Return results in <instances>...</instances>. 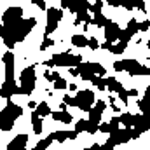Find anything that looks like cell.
<instances>
[{"label": "cell", "instance_id": "45", "mask_svg": "<svg viewBox=\"0 0 150 150\" xmlns=\"http://www.w3.org/2000/svg\"><path fill=\"white\" fill-rule=\"evenodd\" d=\"M44 65H45V67H47V68H52V67H54V63H52V61H51V59H49V61H45V63H44Z\"/></svg>", "mask_w": 150, "mask_h": 150}, {"label": "cell", "instance_id": "42", "mask_svg": "<svg viewBox=\"0 0 150 150\" xmlns=\"http://www.w3.org/2000/svg\"><path fill=\"white\" fill-rule=\"evenodd\" d=\"M77 138V133L75 131H68V140H75Z\"/></svg>", "mask_w": 150, "mask_h": 150}, {"label": "cell", "instance_id": "23", "mask_svg": "<svg viewBox=\"0 0 150 150\" xmlns=\"http://www.w3.org/2000/svg\"><path fill=\"white\" fill-rule=\"evenodd\" d=\"M126 45H127V44H124V42L110 44V45H108V51H110L112 54H122V52L126 51Z\"/></svg>", "mask_w": 150, "mask_h": 150}, {"label": "cell", "instance_id": "30", "mask_svg": "<svg viewBox=\"0 0 150 150\" xmlns=\"http://www.w3.org/2000/svg\"><path fill=\"white\" fill-rule=\"evenodd\" d=\"M59 77H61V75L58 74V72H49V70H45V74H44V79L49 80V82H56Z\"/></svg>", "mask_w": 150, "mask_h": 150}, {"label": "cell", "instance_id": "25", "mask_svg": "<svg viewBox=\"0 0 150 150\" xmlns=\"http://www.w3.org/2000/svg\"><path fill=\"white\" fill-rule=\"evenodd\" d=\"M72 45L74 47H87V38L84 35H74L72 37Z\"/></svg>", "mask_w": 150, "mask_h": 150}, {"label": "cell", "instance_id": "46", "mask_svg": "<svg viewBox=\"0 0 150 150\" xmlns=\"http://www.w3.org/2000/svg\"><path fill=\"white\" fill-rule=\"evenodd\" d=\"M28 107H30L32 110H35V107H37V103H35V101H28Z\"/></svg>", "mask_w": 150, "mask_h": 150}, {"label": "cell", "instance_id": "40", "mask_svg": "<svg viewBox=\"0 0 150 150\" xmlns=\"http://www.w3.org/2000/svg\"><path fill=\"white\" fill-rule=\"evenodd\" d=\"M113 70H115V72H122V70H124L122 61H115V63H113Z\"/></svg>", "mask_w": 150, "mask_h": 150}, {"label": "cell", "instance_id": "1", "mask_svg": "<svg viewBox=\"0 0 150 150\" xmlns=\"http://www.w3.org/2000/svg\"><path fill=\"white\" fill-rule=\"evenodd\" d=\"M2 26L7 30V33L14 40V44L23 42L26 35L37 26V19L35 18H23V7L12 5L9 7L4 16H2Z\"/></svg>", "mask_w": 150, "mask_h": 150}, {"label": "cell", "instance_id": "14", "mask_svg": "<svg viewBox=\"0 0 150 150\" xmlns=\"http://www.w3.org/2000/svg\"><path fill=\"white\" fill-rule=\"evenodd\" d=\"M133 129H134L138 134H142V133H145V131L149 129V126H147V119H145V115H143V113L134 115V120H133Z\"/></svg>", "mask_w": 150, "mask_h": 150}, {"label": "cell", "instance_id": "44", "mask_svg": "<svg viewBox=\"0 0 150 150\" xmlns=\"http://www.w3.org/2000/svg\"><path fill=\"white\" fill-rule=\"evenodd\" d=\"M68 89H70V91H79L77 84H68Z\"/></svg>", "mask_w": 150, "mask_h": 150}, {"label": "cell", "instance_id": "38", "mask_svg": "<svg viewBox=\"0 0 150 150\" xmlns=\"http://www.w3.org/2000/svg\"><path fill=\"white\" fill-rule=\"evenodd\" d=\"M117 94H119V98H120V101H122L124 105H127V103H129V101H127V94H126V89H122V91H119Z\"/></svg>", "mask_w": 150, "mask_h": 150}, {"label": "cell", "instance_id": "47", "mask_svg": "<svg viewBox=\"0 0 150 150\" xmlns=\"http://www.w3.org/2000/svg\"><path fill=\"white\" fill-rule=\"evenodd\" d=\"M113 101H115V98H113V96H110V98H108V103H110V105H113Z\"/></svg>", "mask_w": 150, "mask_h": 150}, {"label": "cell", "instance_id": "13", "mask_svg": "<svg viewBox=\"0 0 150 150\" xmlns=\"http://www.w3.org/2000/svg\"><path fill=\"white\" fill-rule=\"evenodd\" d=\"M26 143H28V134H18L9 145H7V150H25L26 149Z\"/></svg>", "mask_w": 150, "mask_h": 150}, {"label": "cell", "instance_id": "26", "mask_svg": "<svg viewBox=\"0 0 150 150\" xmlns=\"http://www.w3.org/2000/svg\"><path fill=\"white\" fill-rule=\"evenodd\" d=\"M107 77H93L91 79V82H93V86H96L100 91H105L107 89V80H105Z\"/></svg>", "mask_w": 150, "mask_h": 150}, {"label": "cell", "instance_id": "2", "mask_svg": "<svg viewBox=\"0 0 150 150\" xmlns=\"http://www.w3.org/2000/svg\"><path fill=\"white\" fill-rule=\"evenodd\" d=\"M23 115V107H19V105H16L14 101H7V105H5V108L0 112V131H11L12 129V126H14V122L19 119Z\"/></svg>", "mask_w": 150, "mask_h": 150}, {"label": "cell", "instance_id": "24", "mask_svg": "<svg viewBox=\"0 0 150 150\" xmlns=\"http://www.w3.org/2000/svg\"><path fill=\"white\" fill-rule=\"evenodd\" d=\"M32 126H33V133L35 134H40L42 133V119L35 115V113L32 112Z\"/></svg>", "mask_w": 150, "mask_h": 150}, {"label": "cell", "instance_id": "10", "mask_svg": "<svg viewBox=\"0 0 150 150\" xmlns=\"http://www.w3.org/2000/svg\"><path fill=\"white\" fill-rule=\"evenodd\" d=\"M4 65H5V80L7 82H12L14 80V54L12 51H7L2 58Z\"/></svg>", "mask_w": 150, "mask_h": 150}, {"label": "cell", "instance_id": "34", "mask_svg": "<svg viewBox=\"0 0 150 150\" xmlns=\"http://www.w3.org/2000/svg\"><path fill=\"white\" fill-rule=\"evenodd\" d=\"M98 131H101V133H112V127H110V124L108 122H103V124H98Z\"/></svg>", "mask_w": 150, "mask_h": 150}, {"label": "cell", "instance_id": "15", "mask_svg": "<svg viewBox=\"0 0 150 150\" xmlns=\"http://www.w3.org/2000/svg\"><path fill=\"white\" fill-rule=\"evenodd\" d=\"M51 117H52L54 120H58V122H65V124H70V122L74 120L72 113L61 112V110H58V112H51Z\"/></svg>", "mask_w": 150, "mask_h": 150}, {"label": "cell", "instance_id": "37", "mask_svg": "<svg viewBox=\"0 0 150 150\" xmlns=\"http://www.w3.org/2000/svg\"><path fill=\"white\" fill-rule=\"evenodd\" d=\"M98 131V126L96 124H91L89 120H87V129H86V133H89V134H94Z\"/></svg>", "mask_w": 150, "mask_h": 150}, {"label": "cell", "instance_id": "9", "mask_svg": "<svg viewBox=\"0 0 150 150\" xmlns=\"http://www.w3.org/2000/svg\"><path fill=\"white\" fill-rule=\"evenodd\" d=\"M105 108H107V101H103V100H98V101H94V105H93V108L89 110V122L91 124H100V120H101V115L105 112Z\"/></svg>", "mask_w": 150, "mask_h": 150}, {"label": "cell", "instance_id": "12", "mask_svg": "<svg viewBox=\"0 0 150 150\" xmlns=\"http://www.w3.org/2000/svg\"><path fill=\"white\" fill-rule=\"evenodd\" d=\"M14 94H18V86H16V82L12 80V82H4L2 84V87H0V96L4 98V100H11Z\"/></svg>", "mask_w": 150, "mask_h": 150}, {"label": "cell", "instance_id": "36", "mask_svg": "<svg viewBox=\"0 0 150 150\" xmlns=\"http://www.w3.org/2000/svg\"><path fill=\"white\" fill-rule=\"evenodd\" d=\"M150 28V21L149 19H145L143 23H138V32H147Z\"/></svg>", "mask_w": 150, "mask_h": 150}, {"label": "cell", "instance_id": "39", "mask_svg": "<svg viewBox=\"0 0 150 150\" xmlns=\"http://www.w3.org/2000/svg\"><path fill=\"white\" fill-rule=\"evenodd\" d=\"M32 4H35L38 9H42V11H47V7H45V2H44V0H33Z\"/></svg>", "mask_w": 150, "mask_h": 150}, {"label": "cell", "instance_id": "21", "mask_svg": "<svg viewBox=\"0 0 150 150\" xmlns=\"http://www.w3.org/2000/svg\"><path fill=\"white\" fill-rule=\"evenodd\" d=\"M0 37H2V40H4V44H5V45L9 47V51H11V49H12V47L16 45V44H14V40L11 38V35L7 33V30H5V28H4L2 25H0Z\"/></svg>", "mask_w": 150, "mask_h": 150}, {"label": "cell", "instance_id": "33", "mask_svg": "<svg viewBox=\"0 0 150 150\" xmlns=\"http://www.w3.org/2000/svg\"><path fill=\"white\" fill-rule=\"evenodd\" d=\"M54 45V40L52 38H44V42H42V45H40V51H47L49 47H52Z\"/></svg>", "mask_w": 150, "mask_h": 150}, {"label": "cell", "instance_id": "7", "mask_svg": "<svg viewBox=\"0 0 150 150\" xmlns=\"http://www.w3.org/2000/svg\"><path fill=\"white\" fill-rule=\"evenodd\" d=\"M122 65H124V70L129 75H149L150 74L149 67L142 65L136 59H122Z\"/></svg>", "mask_w": 150, "mask_h": 150}, {"label": "cell", "instance_id": "32", "mask_svg": "<svg viewBox=\"0 0 150 150\" xmlns=\"http://www.w3.org/2000/svg\"><path fill=\"white\" fill-rule=\"evenodd\" d=\"M68 87V82L63 79V77H59L56 82H54V89H58V91H61V89H67Z\"/></svg>", "mask_w": 150, "mask_h": 150}, {"label": "cell", "instance_id": "35", "mask_svg": "<svg viewBox=\"0 0 150 150\" xmlns=\"http://www.w3.org/2000/svg\"><path fill=\"white\" fill-rule=\"evenodd\" d=\"M87 47L89 49H98L100 47V44H98V40H96V37H91V38H87Z\"/></svg>", "mask_w": 150, "mask_h": 150}, {"label": "cell", "instance_id": "19", "mask_svg": "<svg viewBox=\"0 0 150 150\" xmlns=\"http://www.w3.org/2000/svg\"><path fill=\"white\" fill-rule=\"evenodd\" d=\"M110 21H112V19H108V18H105L101 12H98V14H94V18H93V21H91V23H93V25H96V26H100V28H105Z\"/></svg>", "mask_w": 150, "mask_h": 150}, {"label": "cell", "instance_id": "27", "mask_svg": "<svg viewBox=\"0 0 150 150\" xmlns=\"http://www.w3.org/2000/svg\"><path fill=\"white\" fill-rule=\"evenodd\" d=\"M51 143H52V138H51V136H47V138L40 140V142H38V143H37V145H35L32 150H45L49 145H51Z\"/></svg>", "mask_w": 150, "mask_h": 150}, {"label": "cell", "instance_id": "4", "mask_svg": "<svg viewBox=\"0 0 150 150\" xmlns=\"http://www.w3.org/2000/svg\"><path fill=\"white\" fill-rule=\"evenodd\" d=\"M74 100V107L77 108H80L82 112H89L91 108H93V105H94V93L91 91V89H82V91H77V94H75Z\"/></svg>", "mask_w": 150, "mask_h": 150}, {"label": "cell", "instance_id": "8", "mask_svg": "<svg viewBox=\"0 0 150 150\" xmlns=\"http://www.w3.org/2000/svg\"><path fill=\"white\" fill-rule=\"evenodd\" d=\"M89 5H91V2H87V0H74V2L63 0V2H61V7H63V9H68V11L75 12V14H79V12H87V11H89Z\"/></svg>", "mask_w": 150, "mask_h": 150}, {"label": "cell", "instance_id": "3", "mask_svg": "<svg viewBox=\"0 0 150 150\" xmlns=\"http://www.w3.org/2000/svg\"><path fill=\"white\" fill-rule=\"evenodd\" d=\"M35 84H37V74H35V67H26V68H23V72H21V75H19L18 94L30 96V94L35 91Z\"/></svg>", "mask_w": 150, "mask_h": 150}, {"label": "cell", "instance_id": "5", "mask_svg": "<svg viewBox=\"0 0 150 150\" xmlns=\"http://www.w3.org/2000/svg\"><path fill=\"white\" fill-rule=\"evenodd\" d=\"M51 61L54 63V67H68V68H75L82 63V56H77L72 52H58L51 58Z\"/></svg>", "mask_w": 150, "mask_h": 150}, {"label": "cell", "instance_id": "22", "mask_svg": "<svg viewBox=\"0 0 150 150\" xmlns=\"http://www.w3.org/2000/svg\"><path fill=\"white\" fill-rule=\"evenodd\" d=\"M91 21H93V18L89 16V12H79V14H77V18H75V21H74V25H75V26H79L80 23L89 25Z\"/></svg>", "mask_w": 150, "mask_h": 150}, {"label": "cell", "instance_id": "20", "mask_svg": "<svg viewBox=\"0 0 150 150\" xmlns=\"http://www.w3.org/2000/svg\"><path fill=\"white\" fill-rule=\"evenodd\" d=\"M133 120H134V115L129 113V112L120 113V115H119V122L124 124V127H133Z\"/></svg>", "mask_w": 150, "mask_h": 150}, {"label": "cell", "instance_id": "29", "mask_svg": "<svg viewBox=\"0 0 150 150\" xmlns=\"http://www.w3.org/2000/svg\"><path fill=\"white\" fill-rule=\"evenodd\" d=\"M87 129V119H79L77 120V124H75V133L79 134V133H82V131H86Z\"/></svg>", "mask_w": 150, "mask_h": 150}, {"label": "cell", "instance_id": "6", "mask_svg": "<svg viewBox=\"0 0 150 150\" xmlns=\"http://www.w3.org/2000/svg\"><path fill=\"white\" fill-rule=\"evenodd\" d=\"M63 19V11L61 9H56V7H51L47 9V25H45V32H44V37L49 38V35L52 32H56L59 21Z\"/></svg>", "mask_w": 150, "mask_h": 150}, {"label": "cell", "instance_id": "28", "mask_svg": "<svg viewBox=\"0 0 150 150\" xmlns=\"http://www.w3.org/2000/svg\"><path fill=\"white\" fill-rule=\"evenodd\" d=\"M126 32H127L131 37H134V33H138V21H136V19H129Z\"/></svg>", "mask_w": 150, "mask_h": 150}, {"label": "cell", "instance_id": "18", "mask_svg": "<svg viewBox=\"0 0 150 150\" xmlns=\"http://www.w3.org/2000/svg\"><path fill=\"white\" fill-rule=\"evenodd\" d=\"M49 136L52 138V142H58V143H65V140H68V131H65V129H58V131L51 133Z\"/></svg>", "mask_w": 150, "mask_h": 150}, {"label": "cell", "instance_id": "43", "mask_svg": "<svg viewBox=\"0 0 150 150\" xmlns=\"http://www.w3.org/2000/svg\"><path fill=\"white\" fill-rule=\"evenodd\" d=\"M86 150H100V145H98V143H93L89 149H86Z\"/></svg>", "mask_w": 150, "mask_h": 150}, {"label": "cell", "instance_id": "11", "mask_svg": "<svg viewBox=\"0 0 150 150\" xmlns=\"http://www.w3.org/2000/svg\"><path fill=\"white\" fill-rule=\"evenodd\" d=\"M119 32H120V26H119L117 23L110 21V23L105 26V42L113 44V42L119 38Z\"/></svg>", "mask_w": 150, "mask_h": 150}, {"label": "cell", "instance_id": "17", "mask_svg": "<svg viewBox=\"0 0 150 150\" xmlns=\"http://www.w3.org/2000/svg\"><path fill=\"white\" fill-rule=\"evenodd\" d=\"M33 113H35V115H38V117L42 119V117H45V115H51V107L47 105V101H40L37 107H35Z\"/></svg>", "mask_w": 150, "mask_h": 150}, {"label": "cell", "instance_id": "16", "mask_svg": "<svg viewBox=\"0 0 150 150\" xmlns=\"http://www.w3.org/2000/svg\"><path fill=\"white\" fill-rule=\"evenodd\" d=\"M105 80H107V89H108V91H112V93H119V91H122V89H124V86H122L115 77H107Z\"/></svg>", "mask_w": 150, "mask_h": 150}, {"label": "cell", "instance_id": "31", "mask_svg": "<svg viewBox=\"0 0 150 150\" xmlns=\"http://www.w3.org/2000/svg\"><path fill=\"white\" fill-rule=\"evenodd\" d=\"M101 7H103V2H101V0H96L94 4L89 5V11H91L93 14H98V12H101Z\"/></svg>", "mask_w": 150, "mask_h": 150}, {"label": "cell", "instance_id": "41", "mask_svg": "<svg viewBox=\"0 0 150 150\" xmlns=\"http://www.w3.org/2000/svg\"><path fill=\"white\" fill-rule=\"evenodd\" d=\"M126 94H127V98H129V96H134V98H136V96H138V89H129V91H126Z\"/></svg>", "mask_w": 150, "mask_h": 150}]
</instances>
